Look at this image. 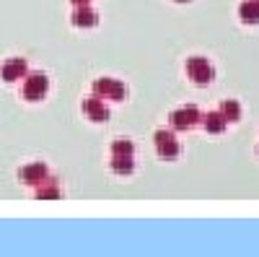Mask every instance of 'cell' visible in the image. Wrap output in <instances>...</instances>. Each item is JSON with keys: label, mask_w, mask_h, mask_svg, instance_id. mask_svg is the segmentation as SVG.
<instances>
[{"label": "cell", "mask_w": 259, "mask_h": 257, "mask_svg": "<svg viewBox=\"0 0 259 257\" xmlns=\"http://www.w3.org/2000/svg\"><path fill=\"white\" fill-rule=\"evenodd\" d=\"M156 143H158V151H161L163 159H174V156L179 154V145H177L174 135L166 133V130H161V133L156 135Z\"/></svg>", "instance_id": "3"}, {"label": "cell", "mask_w": 259, "mask_h": 257, "mask_svg": "<svg viewBox=\"0 0 259 257\" xmlns=\"http://www.w3.org/2000/svg\"><path fill=\"white\" fill-rule=\"evenodd\" d=\"M75 3H85V0H75Z\"/></svg>", "instance_id": "15"}, {"label": "cell", "mask_w": 259, "mask_h": 257, "mask_svg": "<svg viewBox=\"0 0 259 257\" xmlns=\"http://www.w3.org/2000/svg\"><path fill=\"white\" fill-rule=\"evenodd\" d=\"M24 73H26V62L24 60H11V62L3 65V70H0V76H3L6 81H13V78L24 76Z\"/></svg>", "instance_id": "7"}, {"label": "cell", "mask_w": 259, "mask_h": 257, "mask_svg": "<svg viewBox=\"0 0 259 257\" xmlns=\"http://www.w3.org/2000/svg\"><path fill=\"white\" fill-rule=\"evenodd\" d=\"M187 76L194 83H210L212 76H215V70H212V65H210L205 57H189L187 60Z\"/></svg>", "instance_id": "1"}, {"label": "cell", "mask_w": 259, "mask_h": 257, "mask_svg": "<svg viewBox=\"0 0 259 257\" xmlns=\"http://www.w3.org/2000/svg\"><path fill=\"white\" fill-rule=\"evenodd\" d=\"M114 169L119 171V174L133 171V156H117V159H114Z\"/></svg>", "instance_id": "13"}, {"label": "cell", "mask_w": 259, "mask_h": 257, "mask_svg": "<svg viewBox=\"0 0 259 257\" xmlns=\"http://www.w3.org/2000/svg\"><path fill=\"white\" fill-rule=\"evenodd\" d=\"M239 16L246 24H256L259 21V0H244L241 8H239Z\"/></svg>", "instance_id": "6"}, {"label": "cell", "mask_w": 259, "mask_h": 257, "mask_svg": "<svg viewBox=\"0 0 259 257\" xmlns=\"http://www.w3.org/2000/svg\"><path fill=\"white\" fill-rule=\"evenodd\" d=\"M182 3H184V0H182Z\"/></svg>", "instance_id": "16"}, {"label": "cell", "mask_w": 259, "mask_h": 257, "mask_svg": "<svg viewBox=\"0 0 259 257\" xmlns=\"http://www.w3.org/2000/svg\"><path fill=\"white\" fill-rule=\"evenodd\" d=\"M114 154L117 156H133V143L130 140H117L114 143Z\"/></svg>", "instance_id": "14"}, {"label": "cell", "mask_w": 259, "mask_h": 257, "mask_svg": "<svg viewBox=\"0 0 259 257\" xmlns=\"http://www.w3.org/2000/svg\"><path fill=\"white\" fill-rule=\"evenodd\" d=\"M221 115L226 117V120H239L241 117V106H239V101H223L221 104Z\"/></svg>", "instance_id": "11"}, {"label": "cell", "mask_w": 259, "mask_h": 257, "mask_svg": "<svg viewBox=\"0 0 259 257\" xmlns=\"http://www.w3.org/2000/svg\"><path fill=\"white\" fill-rule=\"evenodd\" d=\"M96 91L101 96H112V99H122L124 96V86L119 81H109V78H101L96 81Z\"/></svg>", "instance_id": "5"}, {"label": "cell", "mask_w": 259, "mask_h": 257, "mask_svg": "<svg viewBox=\"0 0 259 257\" xmlns=\"http://www.w3.org/2000/svg\"><path fill=\"white\" fill-rule=\"evenodd\" d=\"M41 177H47V166L45 164H34V166H26L24 171H21V179L24 182H36Z\"/></svg>", "instance_id": "8"}, {"label": "cell", "mask_w": 259, "mask_h": 257, "mask_svg": "<svg viewBox=\"0 0 259 257\" xmlns=\"http://www.w3.org/2000/svg\"><path fill=\"white\" fill-rule=\"evenodd\" d=\"M205 127H207V133H223V127H226V117L221 112H210L205 117Z\"/></svg>", "instance_id": "10"}, {"label": "cell", "mask_w": 259, "mask_h": 257, "mask_svg": "<svg viewBox=\"0 0 259 257\" xmlns=\"http://www.w3.org/2000/svg\"><path fill=\"white\" fill-rule=\"evenodd\" d=\"M200 120V112H197V106H182L179 112L171 115V122H174V127H189Z\"/></svg>", "instance_id": "4"}, {"label": "cell", "mask_w": 259, "mask_h": 257, "mask_svg": "<svg viewBox=\"0 0 259 257\" xmlns=\"http://www.w3.org/2000/svg\"><path fill=\"white\" fill-rule=\"evenodd\" d=\"M83 109H85V115H91L94 120H106V117H109V109H104V104H99L96 99L83 101Z\"/></svg>", "instance_id": "9"}, {"label": "cell", "mask_w": 259, "mask_h": 257, "mask_svg": "<svg viewBox=\"0 0 259 257\" xmlns=\"http://www.w3.org/2000/svg\"><path fill=\"white\" fill-rule=\"evenodd\" d=\"M73 21H75L78 26H94V24H96V13H94V11H89V8H80V11L75 13V18H73Z\"/></svg>", "instance_id": "12"}, {"label": "cell", "mask_w": 259, "mask_h": 257, "mask_svg": "<svg viewBox=\"0 0 259 257\" xmlns=\"http://www.w3.org/2000/svg\"><path fill=\"white\" fill-rule=\"evenodd\" d=\"M45 94H47V78L45 76H31L24 86V96L31 99V101H39Z\"/></svg>", "instance_id": "2"}]
</instances>
